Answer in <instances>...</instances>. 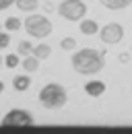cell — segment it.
<instances>
[{
	"instance_id": "20",
	"label": "cell",
	"mask_w": 132,
	"mask_h": 134,
	"mask_svg": "<svg viewBox=\"0 0 132 134\" xmlns=\"http://www.w3.org/2000/svg\"><path fill=\"white\" fill-rule=\"evenodd\" d=\"M120 62H122V64H128V62H130V52L120 54Z\"/></svg>"
},
{
	"instance_id": "10",
	"label": "cell",
	"mask_w": 132,
	"mask_h": 134,
	"mask_svg": "<svg viewBox=\"0 0 132 134\" xmlns=\"http://www.w3.org/2000/svg\"><path fill=\"white\" fill-rule=\"evenodd\" d=\"M29 85H31V79L27 76V74H16L15 79H13V89L15 91H27L29 89Z\"/></svg>"
},
{
	"instance_id": "15",
	"label": "cell",
	"mask_w": 132,
	"mask_h": 134,
	"mask_svg": "<svg viewBox=\"0 0 132 134\" xmlns=\"http://www.w3.org/2000/svg\"><path fill=\"white\" fill-rule=\"evenodd\" d=\"M33 52V43L29 41H19V46H16V54L19 56H29Z\"/></svg>"
},
{
	"instance_id": "19",
	"label": "cell",
	"mask_w": 132,
	"mask_h": 134,
	"mask_svg": "<svg viewBox=\"0 0 132 134\" xmlns=\"http://www.w3.org/2000/svg\"><path fill=\"white\" fill-rule=\"evenodd\" d=\"M15 0H0V10H6L8 6H13Z\"/></svg>"
},
{
	"instance_id": "4",
	"label": "cell",
	"mask_w": 132,
	"mask_h": 134,
	"mask_svg": "<svg viewBox=\"0 0 132 134\" xmlns=\"http://www.w3.org/2000/svg\"><path fill=\"white\" fill-rule=\"evenodd\" d=\"M58 15L64 19V21H81L87 15V4L82 0H62L60 6H58Z\"/></svg>"
},
{
	"instance_id": "16",
	"label": "cell",
	"mask_w": 132,
	"mask_h": 134,
	"mask_svg": "<svg viewBox=\"0 0 132 134\" xmlns=\"http://www.w3.org/2000/svg\"><path fill=\"white\" fill-rule=\"evenodd\" d=\"M60 48L64 52H72L76 48V39H74V37H64V39L60 41Z\"/></svg>"
},
{
	"instance_id": "7",
	"label": "cell",
	"mask_w": 132,
	"mask_h": 134,
	"mask_svg": "<svg viewBox=\"0 0 132 134\" xmlns=\"http://www.w3.org/2000/svg\"><path fill=\"white\" fill-rule=\"evenodd\" d=\"M85 93L89 97H101L105 93V83H101V81H89V83H85Z\"/></svg>"
},
{
	"instance_id": "3",
	"label": "cell",
	"mask_w": 132,
	"mask_h": 134,
	"mask_svg": "<svg viewBox=\"0 0 132 134\" xmlns=\"http://www.w3.org/2000/svg\"><path fill=\"white\" fill-rule=\"evenodd\" d=\"M25 31L31 35V37H37V39H43V37H48L52 33V23H50V19H46L43 15H31V17L25 19Z\"/></svg>"
},
{
	"instance_id": "25",
	"label": "cell",
	"mask_w": 132,
	"mask_h": 134,
	"mask_svg": "<svg viewBox=\"0 0 132 134\" xmlns=\"http://www.w3.org/2000/svg\"><path fill=\"white\" fill-rule=\"evenodd\" d=\"M0 64H2V58H0Z\"/></svg>"
},
{
	"instance_id": "5",
	"label": "cell",
	"mask_w": 132,
	"mask_h": 134,
	"mask_svg": "<svg viewBox=\"0 0 132 134\" xmlns=\"http://www.w3.org/2000/svg\"><path fill=\"white\" fill-rule=\"evenodd\" d=\"M4 128H15V126H33L35 124V118L27 111V109H10L6 116L2 118L0 122Z\"/></svg>"
},
{
	"instance_id": "14",
	"label": "cell",
	"mask_w": 132,
	"mask_h": 134,
	"mask_svg": "<svg viewBox=\"0 0 132 134\" xmlns=\"http://www.w3.org/2000/svg\"><path fill=\"white\" fill-rule=\"evenodd\" d=\"M4 27H6V31L15 33V31H19V29H21V21H19L16 17H8L6 21H4Z\"/></svg>"
},
{
	"instance_id": "21",
	"label": "cell",
	"mask_w": 132,
	"mask_h": 134,
	"mask_svg": "<svg viewBox=\"0 0 132 134\" xmlns=\"http://www.w3.org/2000/svg\"><path fill=\"white\" fill-rule=\"evenodd\" d=\"M43 10H46V13H52V10H54V4H52V2H46V4H43Z\"/></svg>"
},
{
	"instance_id": "6",
	"label": "cell",
	"mask_w": 132,
	"mask_h": 134,
	"mask_svg": "<svg viewBox=\"0 0 132 134\" xmlns=\"http://www.w3.org/2000/svg\"><path fill=\"white\" fill-rule=\"evenodd\" d=\"M97 33H99V39H101L103 43L116 46V43H120L122 37H124V27H122L120 23H107V25L101 27V31H97Z\"/></svg>"
},
{
	"instance_id": "12",
	"label": "cell",
	"mask_w": 132,
	"mask_h": 134,
	"mask_svg": "<svg viewBox=\"0 0 132 134\" xmlns=\"http://www.w3.org/2000/svg\"><path fill=\"white\" fill-rule=\"evenodd\" d=\"M31 54L37 58V60H46V58L52 56V48H50L48 43H39V46H35V48H33Z\"/></svg>"
},
{
	"instance_id": "18",
	"label": "cell",
	"mask_w": 132,
	"mask_h": 134,
	"mask_svg": "<svg viewBox=\"0 0 132 134\" xmlns=\"http://www.w3.org/2000/svg\"><path fill=\"white\" fill-rule=\"evenodd\" d=\"M8 43H10V35L0 31V50H6V48H8Z\"/></svg>"
},
{
	"instance_id": "8",
	"label": "cell",
	"mask_w": 132,
	"mask_h": 134,
	"mask_svg": "<svg viewBox=\"0 0 132 134\" xmlns=\"http://www.w3.org/2000/svg\"><path fill=\"white\" fill-rule=\"evenodd\" d=\"M79 29H81L82 35H95L99 31V25H97V21H93V19H81Z\"/></svg>"
},
{
	"instance_id": "2",
	"label": "cell",
	"mask_w": 132,
	"mask_h": 134,
	"mask_svg": "<svg viewBox=\"0 0 132 134\" xmlns=\"http://www.w3.org/2000/svg\"><path fill=\"white\" fill-rule=\"evenodd\" d=\"M37 99H39V103L46 109H60V107H64L66 101H68V93H66V89L62 85L50 83L39 91Z\"/></svg>"
},
{
	"instance_id": "17",
	"label": "cell",
	"mask_w": 132,
	"mask_h": 134,
	"mask_svg": "<svg viewBox=\"0 0 132 134\" xmlns=\"http://www.w3.org/2000/svg\"><path fill=\"white\" fill-rule=\"evenodd\" d=\"M19 54H8L6 58H4V64H6V68H16L19 66Z\"/></svg>"
},
{
	"instance_id": "9",
	"label": "cell",
	"mask_w": 132,
	"mask_h": 134,
	"mask_svg": "<svg viewBox=\"0 0 132 134\" xmlns=\"http://www.w3.org/2000/svg\"><path fill=\"white\" fill-rule=\"evenodd\" d=\"M99 2L109 10H124L132 4V0H99Z\"/></svg>"
},
{
	"instance_id": "24",
	"label": "cell",
	"mask_w": 132,
	"mask_h": 134,
	"mask_svg": "<svg viewBox=\"0 0 132 134\" xmlns=\"http://www.w3.org/2000/svg\"><path fill=\"white\" fill-rule=\"evenodd\" d=\"M130 56H132V48H130Z\"/></svg>"
},
{
	"instance_id": "13",
	"label": "cell",
	"mask_w": 132,
	"mask_h": 134,
	"mask_svg": "<svg viewBox=\"0 0 132 134\" xmlns=\"http://www.w3.org/2000/svg\"><path fill=\"white\" fill-rule=\"evenodd\" d=\"M39 62H41V60H37L33 54L25 56V60H23V68H25V72H37V68H39Z\"/></svg>"
},
{
	"instance_id": "23",
	"label": "cell",
	"mask_w": 132,
	"mask_h": 134,
	"mask_svg": "<svg viewBox=\"0 0 132 134\" xmlns=\"http://www.w3.org/2000/svg\"><path fill=\"white\" fill-rule=\"evenodd\" d=\"M0 31H2V23H0Z\"/></svg>"
},
{
	"instance_id": "1",
	"label": "cell",
	"mask_w": 132,
	"mask_h": 134,
	"mask_svg": "<svg viewBox=\"0 0 132 134\" xmlns=\"http://www.w3.org/2000/svg\"><path fill=\"white\" fill-rule=\"evenodd\" d=\"M70 64L79 74H85V76L97 74L99 70L105 66V52L93 50V48H82V50L72 54Z\"/></svg>"
},
{
	"instance_id": "22",
	"label": "cell",
	"mask_w": 132,
	"mask_h": 134,
	"mask_svg": "<svg viewBox=\"0 0 132 134\" xmlns=\"http://www.w3.org/2000/svg\"><path fill=\"white\" fill-rule=\"evenodd\" d=\"M2 91H4V83L0 81V93H2Z\"/></svg>"
},
{
	"instance_id": "11",
	"label": "cell",
	"mask_w": 132,
	"mask_h": 134,
	"mask_svg": "<svg viewBox=\"0 0 132 134\" xmlns=\"http://www.w3.org/2000/svg\"><path fill=\"white\" fill-rule=\"evenodd\" d=\"M15 4L21 13H33L39 6V0H15Z\"/></svg>"
}]
</instances>
